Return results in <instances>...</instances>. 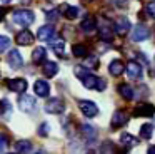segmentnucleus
I'll use <instances>...</instances> for the list:
<instances>
[{"instance_id": "nucleus-10", "label": "nucleus", "mask_w": 155, "mask_h": 154, "mask_svg": "<svg viewBox=\"0 0 155 154\" xmlns=\"http://www.w3.org/2000/svg\"><path fill=\"white\" fill-rule=\"evenodd\" d=\"M7 60H8V65H10L12 69H20V67L24 65L22 55H20V52H18L17 49H14V50H10V52H8Z\"/></svg>"}, {"instance_id": "nucleus-38", "label": "nucleus", "mask_w": 155, "mask_h": 154, "mask_svg": "<svg viewBox=\"0 0 155 154\" xmlns=\"http://www.w3.org/2000/svg\"><path fill=\"white\" fill-rule=\"evenodd\" d=\"M34 154H45L44 151H38V152H34Z\"/></svg>"}, {"instance_id": "nucleus-37", "label": "nucleus", "mask_w": 155, "mask_h": 154, "mask_svg": "<svg viewBox=\"0 0 155 154\" xmlns=\"http://www.w3.org/2000/svg\"><path fill=\"white\" fill-rule=\"evenodd\" d=\"M2 17H4V10H0V19H2Z\"/></svg>"}, {"instance_id": "nucleus-6", "label": "nucleus", "mask_w": 155, "mask_h": 154, "mask_svg": "<svg viewBox=\"0 0 155 154\" xmlns=\"http://www.w3.org/2000/svg\"><path fill=\"white\" fill-rule=\"evenodd\" d=\"M148 35H150V32L145 25H135L130 33V39L132 42H142V40H147Z\"/></svg>"}, {"instance_id": "nucleus-39", "label": "nucleus", "mask_w": 155, "mask_h": 154, "mask_svg": "<svg viewBox=\"0 0 155 154\" xmlns=\"http://www.w3.org/2000/svg\"><path fill=\"white\" fill-rule=\"evenodd\" d=\"M2 2H5V3H8V2H10V0H2Z\"/></svg>"}, {"instance_id": "nucleus-28", "label": "nucleus", "mask_w": 155, "mask_h": 154, "mask_svg": "<svg viewBox=\"0 0 155 154\" xmlns=\"http://www.w3.org/2000/svg\"><path fill=\"white\" fill-rule=\"evenodd\" d=\"M152 132H153V126H152V124H143V126L140 127V137L142 139H150Z\"/></svg>"}, {"instance_id": "nucleus-3", "label": "nucleus", "mask_w": 155, "mask_h": 154, "mask_svg": "<svg viewBox=\"0 0 155 154\" xmlns=\"http://www.w3.org/2000/svg\"><path fill=\"white\" fill-rule=\"evenodd\" d=\"M78 107H80L82 114H84L85 117H95L98 114V107L95 106L92 100H87V99L78 100Z\"/></svg>"}, {"instance_id": "nucleus-20", "label": "nucleus", "mask_w": 155, "mask_h": 154, "mask_svg": "<svg viewBox=\"0 0 155 154\" xmlns=\"http://www.w3.org/2000/svg\"><path fill=\"white\" fill-rule=\"evenodd\" d=\"M98 32H100V39L105 40V42H112V39H114V30H112V27L108 25H102L100 29H98Z\"/></svg>"}, {"instance_id": "nucleus-18", "label": "nucleus", "mask_w": 155, "mask_h": 154, "mask_svg": "<svg viewBox=\"0 0 155 154\" xmlns=\"http://www.w3.org/2000/svg\"><path fill=\"white\" fill-rule=\"evenodd\" d=\"M124 70H125V65H124V62L122 60H118V59H115V60H112L110 62V65H108V72L112 74V75H122L124 74Z\"/></svg>"}, {"instance_id": "nucleus-32", "label": "nucleus", "mask_w": 155, "mask_h": 154, "mask_svg": "<svg viewBox=\"0 0 155 154\" xmlns=\"http://www.w3.org/2000/svg\"><path fill=\"white\" fill-rule=\"evenodd\" d=\"M85 65H87V67H92V65H94V67H97L98 65V60H97V57H88L87 55V62H85Z\"/></svg>"}, {"instance_id": "nucleus-31", "label": "nucleus", "mask_w": 155, "mask_h": 154, "mask_svg": "<svg viewBox=\"0 0 155 154\" xmlns=\"http://www.w3.org/2000/svg\"><path fill=\"white\" fill-rule=\"evenodd\" d=\"M7 146H8V137L5 136L4 132H0V151L4 152L5 147H7Z\"/></svg>"}, {"instance_id": "nucleus-9", "label": "nucleus", "mask_w": 155, "mask_h": 154, "mask_svg": "<svg viewBox=\"0 0 155 154\" xmlns=\"http://www.w3.org/2000/svg\"><path fill=\"white\" fill-rule=\"evenodd\" d=\"M18 107H20V110H24V112H30V110L35 109V99L32 96H20V99H18Z\"/></svg>"}, {"instance_id": "nucleus-29", "label": "nucleus", "mask_w": 155, "mask_h": 154, "mask_svg": "<svg viewBox=\"0 0 155 154\" xmlns=\"http://www.w3.org/2000/svg\"><path fill=\"white\" fill-rule=\"evenodd\" d=\"M10 39H8V37H5V35H0V54L2 52H5V50L8 49V47H10Z\"/></svg>"}, {"instance_id": "nucleus-1", "label": "nucleus", "mask_w": 155, "mask_h": 154, "mask_svg": "<svg viewBox=\"0 0 155 154\" xmlns=\"http://www.w3.org/2000/svg\"><path fill=\"white\" fill-rule=\"evenodd\" d=\"M74 72H75V75L82 80L84 87H87V89H95V90H98V92H102V90L107 87V80L100 79V77H95L94 74H92L88 69H85L84 65L82 67L77 65L74 69Z\"/></svg>"}, {"instance_id": "nucleus-27", "label": "nucleus", "mask_w": 155, "mask_h": 154, "mask_svg": "<svg viewBox=\"0 0 155 154\" xmlns=\"http://www.w3.org/2000/svg\"><path fill=\"white\" fill-rule=\"evenodd\" d=\"M50 47H52V50H54L58 57H64V54H65V44H64V40H55V42H52Z\"/></svg>"}, {"instance_id": "nucleus-21", "label": "nucleus", "mask_w": 155, "mask_h": 154, "mask_svg": "<svg viewBox=\"0 0 155 154\" xmlns=\"http://www.w3.org/2000/svg\"><path fill=\"white\" fill-rule=\"evenodd\" d=\"M95 27H97V20H95L94 17H90V15H87L80 22V29L85 30V32H90V30H94Z\"/></svg>"}, {"instance_id": "nucleus-36", "label": "nucleus", "mask_w": 155, "mask_h": 154, "mask_svg": "<svg viewBox=\"0 0 155 154\" xmlns=\"http://www.w3.org/2000/svg\"><path fill=\"white\" fill-rule=\"evenodd\" d=\"M115 3H117V5H124L125 0H115Z\"/></svg>"}, {"instance_id": "nucleus-33", "label": "nucleus", "mask_w": 155, "mask_h": 154, "mask_svg": "<svg viewBox=\"0 0 155 154\" xmlns=\"http://www.w3.org/2000/svg\"><path fill=\"white\" fill-rule=\"evenodd\" d=\"M48 134V124L44 122L42 126H38V136H47Z\"/></svg>"}, {"instance_id": "nucleus-12", "label": "nucleus", "mask_w": 155, "mask_h": 154, "mask_svg": "<svg viewBox=\"0 0 155 154\" xmlns=\"http://www.w3.org/2000/svg\"><path fill=\"white\" fill-rule=\"evenodd\" d=\"M34 40H35V37L30 30H22V32H18L17 37H15V42H17L18 45H30V44H34Z\"/></svg>"}, {"instance_id": "nucleus-15", "label": "nucleus", "mask_w": 155, "mask_h": 154, "mask_svg": "<svg viewBox=\"0 0 155 154\" xmlns=\"http://www.w3.org/2000/svg\"><path fill=\"white\" fill-rule=\"evenodd\" d=\"M60 13L68 20H75L78 17V7L74 5H60Z\"/></svg>"}, {"instance_id": "nucleus-23", "label": "nucleus", "mask_w": 155, "mask_h": 154, "mask_svg": "<svg viewBox=\"0 0 155 154\" xmlns=\"http://www.w3.org/2000/svg\"><path fill=\"white\" fill-rule=\"evenodd\" d=\"M72 54H74L75 57H78V59H84V57L88 55V50L84 44H75V45L72 47Z\"/></svg>"}, {"instance_id": "nucleus-35", "label": "nucleus", "mask_w": 155, "mask_h": 154, "mask_svg": "<svg viewBox=\"0 0 155 154\" xmlns=\"http://www.w3.org/2000/svg\"><path fill=\"white\" fill-rule=\"evenodd\" d=\"M147 154H155V146H150V147H148Z\"/></svg>"}, {"instance_id": "nucleus-26", "label": "nucleus", "mask_w": 155, "mask_h": 154, "mask_svg": "<svg viewBox=\"0 0 155 154\" xmlns=\"http://www.w3.org/2000/svg\"><path fill=\"white\" fill-rule=\"evenodd\" d=\"M45 49L44 47H37V49L34 50V54H32V60H34L35 64H40V62H44L45 60Z\"/></svg>"}, {"instance_id": "nucleus-16", "label": "nucleus", "mask_w": 155, "mask_h": 154, "mask_svg": "<svg viewBox=\"0 0 155 154\" xmlns=\"http://www.w3.org/2000/svg\"><path fill=\"white\" fill-rule=\"evenodd\" d=\"M44 65H42V70H44V74L47 77H54V75H57V72H58V65H57V62H52V60H47V62H42Z\"/></svg>"}, {"instance_id": "nucleus-14", "label": "nucleus", "mask_w": 155, "mask_h": 154, "mask_svg": "<svg viewBox=\"0 0 155 154\" xmlns=\"http://www.w3.org/2000/svg\"><path fill=\"white\" fill-rule=\"evenodd\" d=\"M35 94H37L38 97H47L48 94H50V86L47 84V80L44 79H38L37 82H35V87H34Z\"/></svg>"}, {"instance_id": "nucleus-30", "label": "nucleus", "mask_w": 155, "mask_h": 154, "mask_svg": "<svg viewBox=\"0 0 155 154\" xmlns=\"http://www.w3.org/2000/svg\"><path fill=\"white\" fill-rule=\"evenodd\" d=\"M145 10H147V13L152 17V19H155V0L148 2V3H147V7H145Z\"/></svg>"}, {"instance_id": "nucleus-13", "label": "nucleus", "mask_w": 155, "mask_h": 154, "mask_svg": "<svg viewBox=\"0 0 155 154\" xmlns=\"http://www.w3.org/2000/svg\"><path fill=\"white\" fill-rule=\"evenodd\" d=\"M8 89L12 92H17V94H22L24 90H27V80L25 79H12L7 82Z\"/></svg>"}, {"instance_id": "nucleus-17", "label": "nucleus", "mask_w": 155, "mask_h": 154, "mask_svg": "<svg viewBox=\"0 0 155 154\" xmlns=\"http://www.w3.org/2000/svg\"><path fill=\"white\" fill-rule=\"evenodd\" d=\"M54 33H55V30H54V27H52V25H44V27L38 29L37 39L38 40H50L52 37H54Z\"/></svg>"}, {"instance_id": "nucleus-4", "label": "nucleus", "mask_w": 155, "mask_h": 154, "mask_svg": "<svg viewBox=\"0 0 155 154\" xmlns=\"http://www.w3.org/2000/svg\"><path fill=\"white\" fill-rule=\"evenodd\" d=\"M45 110H47L48 114H62L65 110V104H64L62 99L54 97V99L47 100V104H45Z\"/></svg>"}, {"instance_id": "nucleus-2", "label": "nucleus", "mask_w": 155, "mask_h": 154, "mask_svg": "<svg viewBox=\"0 0 155 154\" xmlns=\"http://www.w3.org/2000/svg\"><path fill=\"white\" fill-rule=\"evenodd\" d=\"M34 19L35 17L30 10H17V12L12 13L14 23H17V25H20V27H28L30 23H34Z\"/></svg>"}, {"instance_id": "nucleus-24", "label": "nucleus", "mask_w": 155, "mask_h": 154, "mask_svg": "<svg viewBox=\"0 0 155 154\" xmlns=\"http://www.w3.org/2000/svg\"><path fill=\"white\" fill-rule=\"evenodd\" d=\"M80 132L84 134L85 139H88V141H94L95 136H97V131H95L92 126H88V124H84V126H80Z\"/></svg>"}, {"instance_id": "nucleus-22", "label": "nucleus", "mask_w": 155, "mask_h": 154, "mask_svg": "<svg viewBox=\"0 0 155 154\" xmlns=\"http://www.w3.org/2000/svg\"><path fill=\"white\" fill-rule=\"evenodd\" d=\"M120 144H122L124 147H127V149H130V147L137 146L138 141L135 139L132 134H122V136H120Z\"/></svg>"}, {"instance_id": "nucleus-34", "label": "nucleus", "mask_w": 155, "mask_h": 154, "mask_svg": "<svg viewBox=\"0 0 155 154\" xmlns=\"http://www.w3.org/2000/svg\"><path fill=\"white\" fill-rule=\"evenodd\" d=\"M57 17H58V12H48L47 13V19L50 20V22H52V20H55Z\"/></svg>"}, {"instance_id": "nucleus-8", "label": "nucleus", "mask_w": 155, "mask_h": 154, "mask_svg": "<svg viewBox=\"0 0 155 154\" xmlns=\"http://www.w3.org/2000/svg\"><path fill=\"white\" fill-rule=\"evenodd\" d=\"M130 32V22H128V19H125V17H120V19L115 20V33L117 35H127V33Z\"/></svg>"}, {"instance_id": "nucleus-7", "label": "nucleus", "mask_w": 155, "mask_h": 154, "mask_svg": "<svg viewBox=\"0 0 155 154\" xmlns=\"http://www.w3.org/2000/svg\"><path fill=\"white\" fill-rule=\"evenodd\" d=\"M127 121H128V114L125 112V110H117V112L114 114V117H112L110 126H112V129H118V127L125 126Z\"/></svg>"}, {"instance_id": "nucleus-11", "label": "nucleus", "mask_w": 155, "mask_h": 154, "mask_svg": "<svg viewBox=\"0 0 155 154\" xmlns=\"http://www.w3.org/2000/svg\"><path fill=\"white\" fill-rule=\"evenodd\" d=\"M125 70H127V75L134 80H137L142 77V67L138 65L135 60H130V62L127 64V67H125Z\"/></svg>"}, {"instance_id": "nucleus-25", "label": "nucleus", "mask_w": 155, "mask_h": 154, "mask_svg": "<svg viewBox=\"0 0 155 154\" xmlns=\"http://www.w3.org/2000/svg\"><path fill=\"white\" fill-rule=\"evenodd\" d=\"M30 149H32L30 141H18V142L15 144V151H17L18 154H27V152H30Z\"/></svg>"}, {"instance_id": "nucleus-5", "label": "nucleus", "mask_w": 155, "mask_h": 154, "mask_svg": "<svg viewBox=\"0 0 155 154\" xmlns=\"http://www.w3.org/2000/svg\"><path fill=\"white\" fill-rule=\"evenodd\" d=\"M153 114H155V107L152 106V104H147V102L138 104L134 109L135 117H153Z\"/></svg>"}, {"instance_id": "nucleus-19", "label": "nucleus", "mask_w": 155, "mask_h": 154, "mask_svg": "<svg viewBox=\"0 0 155 154\" xmlns=\"http://www.w3.org/2000/svg\"><path fill=\"white\" fill-rule=\"evenodd\" d=\"M118 94H120L125 100H132L134 96H135L134 87H130L128 84H122V86H118Z\"/></svg>"}]
</instances>
